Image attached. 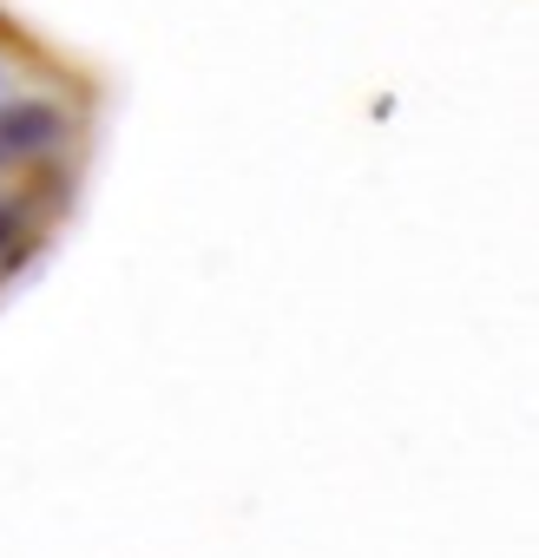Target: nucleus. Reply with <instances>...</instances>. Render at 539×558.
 Wrapping results in <instances>:
<instances>
[{"label":"nucleus","instance_id":"obj_1","mask_svg":"<svg viewBox=\"0 0 539 558\" xmlns=\"http://www.w3.org/2000/svg\"><path fill=\"white\" fill-rule=\"evenodd\" d=\"M60 138H67V112L47 106V99H27V106L0 112V165H8V158H34V151H47Z\"/></svg>","mask_w":539,"mask_h":558},{"label":"nucleus","instance_id":"obj_2","mask_svg":"<svg viewBox=\"0 0 539 558\" xmlns=\"http://www.w3.org/2000/svg\"><path fill=\"white\" fill-rule=\"evenodd\" d=\"M8 243H21V210L0 204V250H8Z\"/></svg>","mask_w":539,"mask_h":558}]
</instances>
